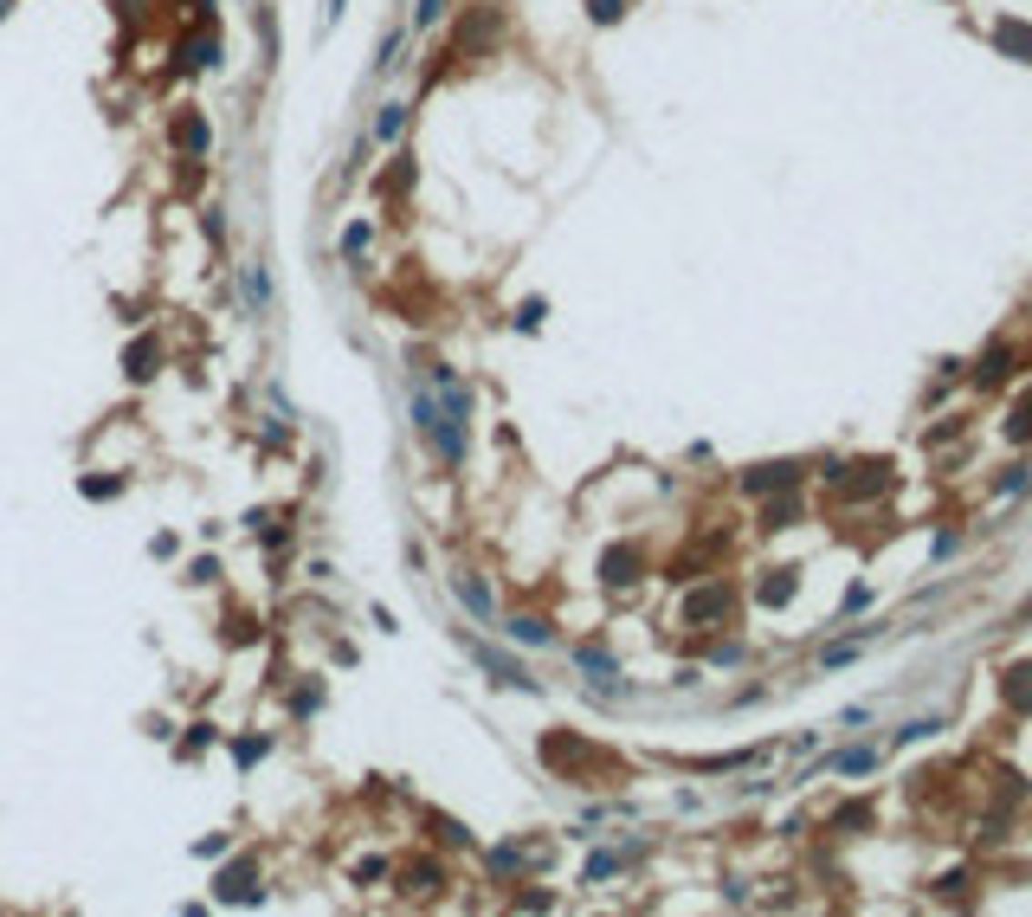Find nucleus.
<instances>
[{"instance_id": "nucleus-1", "label": "nucleus", "mask_w": 1032, "mask_h": 917, "mask_svg": "<svg viewBox=\"0 0 1032 917\" xmlns=\"http://www.w3.org/2000/svg\"><path fill=\"white\" fill-rule=\"evenodd\" d=\"M213 898L219 904H252L258 898V872L239 860V866H227V872H219V885H213Z\"/></svg>"}, {"instance_id": "nucleus-2", "label": "nucleus", "mask_w": 1032, "mask_h": 917, "mask_svg": "<svg viewBox=\"0 0 1032 917\" xmlns=\"http://www.w3.org/2000/svg\"><path fill=\"white\" fill-rule=\"evenodd\" d=\"M729 614V588H697L684 601V620H723Z\"/></svg>"}, {"instance_id": "nucleus-3", "label": "nucleus", "mask_w": 1032, "mask_h": 917, "mask_svg": "<svg viewBox=\"0 0 1032 917\" xmlns=\"http://www.w3.org/2000/svg\"><path fill=\"white\" fill-rule=\"evenodd\" d=\"M794 478H800V465H762V472H749L755 491H787Z\"/></svg>"}, {"instance_id": "nucleus-4", "label": "nucleus", "mask_w": 1032, "mask_h": 917, "mask_svg": "<svg viewBox=\"0 0 1032 917\" xmlns=\"http://www.w3.org/2000/svg\"><path fill=\"white\" fill-rule=\"evenodd\" d=\"M510 640H523V647H549V620H536V614L510 620Z\"/></svg>"}, {"instance_id": "nucleus-5", "label": "nucleus", "mask_w": 1032, "mask_h": 917, "mask_svg": "<svg viewBox=\"0 0 1032 917\" xmlns=\"http://www.w3.org/2000/svg\"><path fill=\"white\" fill-rule=\"evenodd\" d=\"M459 595H465V601H471V614H484V620H491V614H497V607H491V588H484V582H478V576H459Z\"/></svg>"}, {"instance_id": "nucleus-6", "label": "nucleus", "mask_w": 1032, "mask_h": 917, "mask_svg": "<svg viewBox=\"0 0 1032 917\" xmlns=\"http://www.w3.org/2000/svg\"><path fill=\"white\" fill-rule=\"evenodd\" d=\"M175 143H181V149H207V123H200V117H181V123H175Z\"/></svg>"}, {"instance_id": "nucleus-7", "label": "nucleus", "mask_w": 1032, "mask_h": 917, "mask_svg": "<svg viewBox=\"0 0 1032 917\" xmlns=\"http://www.w3.org/2000/svg\"><path fill=\"white\" fill-rule=\"evenodd\" d=\"M613 872H620V853H594V860H587V885H601Z\"/></svg>"}, {"instance_id": "nucleus-8", "label": "nucleus", "mask_w": 1032, "mask_h": 917, "mask_svg": "<svg viewBox=\"0 0 1032 917\" xmlns=\"http://www.w3.org/2000/svg\"><path fill=\"white\" fill-rule=\"evenodd\" d=\"M129 375H156V342H136L129 349Z\"/></svg>"}, {"instance_id": "nucleus-9", "label": "nucleus", "mask_w": 1032, "mask_h": 917, "mask_svg": "<svg viewBox=\"0 0 1032 917\" xmlns=\"http://www.w3.org/2000/svg\"><path fill=\"white\" fill-rule=\"evenodd\" d=\"M400 123H407V110H400V104H388V110H381V123H375V136H381V143H394V136H400Z\"/></svg>"}, {"instance_id": "nucleus-10", "label": "nucleus", "mask_w": 1032, "mask_h": 917, "mask_svg": "<svg viewBox=\"0 0 1032 917\" xmlns=\"http://www.w3.org/2000/svg\"><path fill=\"white\" fill-rule=\"evenodd\" d=\"M787 595H794V576H787V569H781V576H774V582H762V601H774V607H781V601H787Z\"/></svg>"}, {"instance_id": "nucleus-11", "label": "nucleus", "mask_w": 1032, "mask_h": 917, "mask_svg": "<svg viewBox=\"0 0 1032 917\" xmlns=\"http://www.w3.org/2000/svg\"><path fill=\"white\" fill-rule=\"evenodd\" d=\"M1026 433H1032V401H1026V407L1013 413V440H1026Z\"/></svg>"}, {"instance_id": "nucleus-12", "label": "nucleus", "mask_w": 1032, "mask_h": 917, "mask_svg": "<svg viewBox=\"0 0 1032 917\" xmlns=\"http://www.w3.org/2000/svg\"><path fill=\"white\" fill-rule=\"evenodd\" d=\"M620 7L626 0H594V20H620Z\"/></svg>"}, {"instance_id": "nucleus-13", "label": "nucleus", "mask_w": 1032, "mask_h": 917, "mask_svg": "<svg viewBox=\"0 0 1032 917\" xmlns=\"http://www.w3.org/2000/svg\"><path fill=\"white\" fill-rule=\"evenodd\" d=\"M439 7H446V0H420V26H432V20H439Z\"/></svg>"}, {"instance_id": "nucleus-14", "label": "nucleus", "mask_w": 1032, "mask_h": 917, "mask_svg": "<svg viewBox=\"0 0 1032 917\" xmlns=\"http://www.w3.org/2000/svg\"><path fill=\"white\" fill-rule=\"evenodd\" d=\"M0 20H7V0H0Z\"/></svg>"}]
</instances>
